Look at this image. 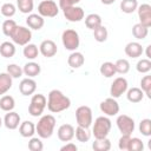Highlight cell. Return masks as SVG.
Listing matches in <instances>:
<instances>
[{
    "label": "cell",
    "mask_w": 151,
    "mask_h": 151,
    "mask_svg": "<svg viewBox=\"0 0 151 151\" xmlns=\"http://www.w3.org/2000/svg\"><path fill=\"white\" fill-rule=\"evenodd\" d=\"M112 123L107 116H100L98 117L92 126V133L94 138H106L111 131Z\"/></svg>",
    "instance_id": "cell-3"
},
{
    "label": "cell",
    "mask_w": 151,
    "mask_h": 151,
    "mask_svg": "<svg viewBox=\"0 0 151 151\" xmlns=\"http://www.w3.org/2000/svg\"><path fill=\"white\" fill-rule=\"evenodd\" d=\"M1 14L4 15V17H6V18H12L14 14H15V12H17V6L15 5H13L12 2H6V4H4L2 6H1Z\"/></svg>",
    "instance_id": "cell-39"
},
{
    "label": "cell",
    "mask_w": 151,
    "mask_h": 151,
    "mask_svg": "<svg viewBox=\"0 0 151 151\" xmlns=\"http://www.w3.org/2000/svg\"><path fill=\"white\" fill-rule=\"evenodd\" d=\"M15 106V100L12 96H8V94H5L0 98V109L5 112H8V111H13Z\"/></svg>",
    "instance_id": "cell-30"
},
{
    "label": "cell",
    "mask_w": 151,
    "mask_h": 151,
    "mask_svg": "<svg viewBox=\"0 0 151 151\" xmlns=\"http://www.w3.org/2000/svg\"><path fill=\"white\" fill-rule=\"evenodd\" d=\"M116 72L119 74H126L130 71V63L127 59H118L114 63Z\"/></svg>",
    "instance_id": "cell-36"
},
{
    "label": "cell",
    "mask_w": 151,
    "mask_h": 151,
    "mask_svg": "<svg viewBox=\"0 0 151 151\" xmlns=\"http://www.w3.org/2000/svg\"><path fill=\"white\" fill-rule=\"evenodd\" d=\"M26 24L31 29H35L39 31L42 28V26L45 25V20L40 14H35V13H29L28 17L26 18Z\"/></svg>",
    "instance_id": "cell-19"
},
{
    "label": "cell",
    "mask_w": 151,
    "mask_h": 151,
    "mask_svg": "<svg viewBox=\"0 0 151 151\" xmlns=\"http://www.w3.org/2000/svg\"><path fill=\"white\" fill-rule=\"evenodd\" d=\"M22 72L25 76H27L28 78H34L37 76H39V73L41 72V67L38 63L35 61H28L22 67Z\"/></svg>",
    "instance_id": "cell-21"
},
{
    "label": "cell",
    "mask_w": 151,
    "mask_h": 151,
    "mask_svg": "<svg viewBox=\"0 0 151 151\" xmlns=\"http://www.w3.org/2000/svg\"><path fill=\"white\" fill-rule=\"evenodd\" d=\"M85 25H86L87 28L93 31L94 28H97L100 25H103L101 24V17L99 14H97V13H91L85 18Z\"/></svg>",
    "instance_id": "cell-26"
},
{
    "label": "cell",
    "mask_w": 151,
    "mask_h": 151,
    "mask_svg": "<svg viewBox=\"0 0 151 151\" xmlns=\"http://www.w3.org/2000/svg\"><path fill=\"white\" fill-rule=\"evenodd\" d=\"M139 22L146 27L151 26V5L149 4H142L137 7Z\"/></svg>",
    "instance_id": "cell-13"
},
{
    "label": "cell",
    "mask_w": 151,
    "mask_h": 151,
    "mask_svg": "<svg viewBox=\"0 0 151 151\" xmlns=\"http://www.w3.org/2000/svg\"><path fill=\"white\" fill-rule=\"evenodd\" d=\"M37 90V83L32 78H25L19 84V91L22 96H31Z\"/></svg>",
    "instance_id": "cell-16"
},
{
    "label": "cell",
    "mask_w": 151,
    "mask_h": 151,
    "mask_svg": "<svg viewBox=\"0 0 151 151\" xmlns=\"http://www.w3.org/2000/svg\"><path fill=\"white\" fill-rule=\"evenodd\" d=\"M0 54L4 58H12L15 54V45L11 41H4L0 44Z\"/></svg>",
    "instance_id": "cell-27"
},
{
    "label": "cell",
    "mask_w": 151,
    "mask_h": 151,
    "mask_svg": "<svg viewBox=\"0 0 151 151\" xmlns=\"http://www.w3.org/2000/svg\"><path fill=\"white\" fill-rule=\"evenodd\" d=\"M130 138H131V134H122V137L118 140V147L123 151H127Z\"/></svg>",
    "instance_id": "cell-45"
},
{
    "label": "cell",
    "mask_w": 151,
    "mask_h": 151,
    "mask_svg": "<svg viewBox=\"0 0 151 151\" xmlns=\"http://www.w3.org/2000/svg\"><path fill=\"white\" fill-rule=\"evenodd\" d=\"M2 124H4V122H2V119H1V117H0V127H1Z\"/></svg>",
    "instance_id": "cell-50"
},
{
    "label": "cell",
    "mask_w": 151,
    "mask_h": 151,
    "mask_svg": "<svg viewBox=\"0 0 151 151\" xmlns=\"http://www.w3.org/2000/svg\"><path fill=\"white\" fill-rule=\"evenodd\" d=\"M124 52H125V54H126L127 57L134 59V58H139V57L143 54L144 50H143V46H142L139 42H137V41H131V42L126 44V46H125V48H124Z\"/></svg>",
    "instance_id": "cell-18"
},
{
    "label": "cell",
    "mask_w": 151,
    "mask_h": 151,
    "mask_svg": "<svg viewBox=\"0 0 151 151\" xmlns=\"http://www.w3.org/2000/svg\"><path fill=\"white\" fill-rule=\"evenodd\" d=\"M54 127H55V118L52 114H45L37 123L35 133H38V137H40L41 139H47L53 134Z\"/></svg>",
    "instance_id": "cell-2"
},
{
    "label": "cell",
    "mask_w": 151,
    "mask_h": 151,
    "mask_svg": "<svg viewBox=\"0 0 151 151\" xmlns=\"http://www.w3.org/2000/svg\"><path fill=\"white\" fill-rule=\"evenodd\" d=\"M77 150H78L77 145L73 144V143H71V142L66 143L65 145H63V146L60 147V151H77Z\"/></svg>",
    "instance_id": "cell-47"
},
{
    "label": "cell",
    "mask_w": 151,
    "mask_h": 151,
    "mask_svg": "<svg viewBox=\"0 0 151 151\" xmlns=\"http://www.w3.org/2000/svg\"><path fill=\"white\" fill-rule=\"evenodd\" d=\"M46 105H47V98L44 94L41 93L33 94L31 98V103L28 105V113L32 117H39L42 114L44 110L46 109Z\"/></svg>",
    "instance_id": "cell-4"
},
{
    "label": "cell",
    "mask_w": 151,
    "mask_h": 151,
    "mask_svg": "<svg viewBox=\"0 0 151 151\" xmlns=\"http://www.w3.org/2000/svg\"><path fill=\"white\" fill-rule=\"evenodd\" d=\"M28 149L31 151H42L44 144L41 142V138L40 137H31V139L28 142Z\"/></svg>",
    "instance_id": "cell-43"
},
{
    "label": "cell",
    "mask_w": 151,
    "mask_h": 151,
    "mask_svg": "<svg viewBox=\"0 0 151 151\" xmlns=\"http://www.w3.org/2000/svg\"><path fill=\"white\" fill-rule=\"evenodd\" d=\"M11 38H12L14 44L20 45V46H25L32 39V31H31V28H27L25 26L17 25V27H15L14 32L12 33Z\"/></svg>",
    "instance_id": "cell-7"
},
{
    "label": "cell",
    "mask_w": 151,
    "mask_h": 151,
    "mask_svg": "<svg viewBox=\"0 0 151 151\" xmlns=\"http://www.w3.org/2000/svg\"><path fill=\"white\" fill-rule=\"evenodd\" d=\"M12 83L13 78L7 72L0 73V94H5L6 92H8L12 87Z\"/></svg>",
    "instance_id": "cell-24"
},
{
    "label": "cell",
    "mask_w": 151,
    "mask_h": 151,
    "mask_svg": "<svg viewBox=\"0 0 151 151\" xmlns=\"http://www.w3.org/2000/svg\"><path fill=\"white\" fill-rule=\"evenodd\" d=\"M99 107H100V111H101L105 116H107V117L117 116V114L119 113V104H118L117 99H116V98H112V97L104 99V100L100 103Z\"/></svg>",
    "instance_id": "cell-11"
},
{
    "label": "cell",
    "mask_w": 151,
    "mask_h": 151,
    "mask_svg": "<svg viewBox=\"0 0 151 151\" xmlns=\"http://www.w3.org/2000/svg\"><path fill=\"white\" fill-rule=\"evenodd\" d=\"M137 7H138L137 0H122L120 1V9L123 13L131 14L134 11H137Z\"/></svg>",
    "instance_id": "cell-33"
},
{
    "label": "cell",
    "mask_w": 151,
    "mask_h": 151,
    "mask_svg": "<svg viewBox=\"0 0 151 151\" xmlns=\"http://www.w3.org/2000/svg\"><path fill=\"white\" fill-rule=\"evenodd\" d=\"M34 7V0H17V8L24 13L28 14L33 11Z\"/></svg>",
    "instance_id": "cell-34"
},
{
    "label": "cell",
    "mask_w": 151,
    "mask_h": 151,
    "mask_svg": "<svg viewBox=\"0 0 151 151\" xmlns=\"http://www.w3.org/2000/svg\"><path fill=\"white\" fill-rule=\"evenodd\" d=\"M84 63H85V57L83 55V53L78 51H73L67 58V64L71 68H79L84 65Z\"/></svg>",
    "instance_id": "cell-20"
},
{
    "label": "cell",
    "mask_w": 151,
    "mask_h": 151,
    "mask_svg": "<svg viewBox=\"0 0 151 151\" xmlns=\"http://www.w3.org/2000/svg\"><path fill=\"white\" fill-rule=\"evenodd\" d=\"M78 2H80V0H59V7L63 9L65 7H70V6H74Z\"/></svg>",
    "instance_id": "cell-46"
},
{
    "label": "cell",
    "mask_w": 151,
    "mask_h": 151,
    "mask_svg": "<svg viewBox=\"0 0 151 151\" xmlns=\"http://www.w3.org/2000/svg\"><path fill=\"white\" fill-rule=\"evenodd\" d=\"M143 149H144V144H143L142 139H139L137 137H131L130 138L127 151H142Z\"/></svg>",
    "instance_id": "cell-44"
},
{
    "label": "cell",
    "mask_w": 151,
    "mask_h": 151,
    "mask_svg": "<svg viewBox=\"0 0 151 151\" xmlns=\"http://www.w3.org/2000/svg\"><path fill=\"white\" fill-rule=\"evenodd\" d=\"M4 125L8 129V130H15L19 127L20 125V116L19 113L14 112V111H8L6 114H5V118H4Z\"/></svg>",
    "instance_id": "cell-17"
},
{
    "label": "cell",
    "mask_w": 151,
    "mask_h": 151,
    "mask_svg": "<svg viewBox=\"0 0 151 151\" xmlns=\"http://www.w3.org/2000/svg\"><path fill=\"white\" fill-rule=\"evenodd\" d=\"M139 132L145 137L151 136V119L145 118V119L140 120V123H139Z\"/></svg>",
    "instance_id": "cell-42"
},
{
    "label": "cell",
    "mask_w": 151,
    "mask_h": 151,
    "mask_svg": "<svg viewBox=\"0 0 151 151\" xmlns=\"http://www.w3.org/2000/svg\"><path fill=\"white\" fill-rule=\"evenodd\" d=\"M100 74L104 76L105 78H112L117 72H116V67H114V64L111 63V61H105L101 64L100 68Z\"/></svg>",
    "instance_id": "cell-31"
},
{
    "label": "cell",
    "mask_w": 151,
    "mask_h": 151,
    "mask_svg": "<svg viewBox=\"0 0 151 151\" xmlns=\"http://www.w3.org/2000/svg\"><path fill=\"white\" fill-rule=\"evenodd\" d=\"M117 127L118 130L122 132V134H132V132L134 131V120L133 118H131L127 114H120L117 117Z\"/></svg>",
    "instance_id": "cell-9"
},
{
    "label": "cell",
    "mask_w": 151,
    "mask_h": 151,
    "mask_svg": "<svg viewBox=\"0 0 151 151\" xmlns=\"http://www.w3.org/2000/svg\"><path fill=\"white\" fill-rule=\"evenodd\" d=\"M19 133L24 138L33 137V134L35 133V125H34V123L29 122V120H25V122L20 123V125H19Z\"/></svg>",
    "instance_id": "cell-22"
},
{
    "label": "cell",
    "mask_w": 151,
    "mask_h": 151,
    "mask_svg": "<svg viewBox=\"0 0 151 151\" xmlns=\"http://www.w3.org/2000/svg\"><path fill=\"white\" fill-rule=\"evenodd\" d=\"M101 1V4H104V5H112L116 0H100Z\"/></svg>",
    "instance_id": "cell-49"
},
{
    "label": "cell",
    "mask_w": 151,
    "mask_h": 151,
    "mask_svg": "<svg viewBox=\"0 0 151 151\" xmlns=\"http://www.w3.org/2000/svg\"><path fill=\"white\" fill-rule=\"evenodd\" d=\"M132 34H133V37H134L136 39L143 40V39H145V38L147 37V34H149V27L142 25L140 22L134 24L133 27H132Z\"/></svg>",
    "instance_id": "cell-28"
},
{
    "label": "cell",
    "mask_w": 151,
    "mask_h": 151,
    "mask_svg": "<svg viewBox=\"0 0 151 151\" xmlns=\"http://www.w3.org/2000/svg\"><path fill=\"white\" fill-rule=\"evenodd\" d=\"M74 137L77 138L78 142H80V143H86V142H88L90 138H91V132H90L88 129H86V127L77 126V129H74Z\"/></svg>",
    "instance_id": "cell-32"
},
{
    "label": "cell",
    "mask_w": 151,
    "mask_h": 151,
    "mask_svg": "<svg viewBox=\"0 0 151 151\" xmlns=\"http://www.w3.org/2000/svg\"><path fill=\"white\" fill-rule=\"evenodd\" d=\"M140 88L146 94L147 98H151V76H144L140 80Z\"/></svg>",
    "instance_id": "cell-38"
},
{
    "label": "cell",
    "mask_w": 151,
    "mask_h": 151,
    "mask_svg": "<svg viewBox=\"0 0 151 151\" xmlns=\"http://www.w3.org/2000/svg\"><path fill=\"white\" fill-rule=\"evenodd\" d=\"M15 27H17V22L13 19H7V20H5L2 22V32H4V34L6 37L11 38V35L14 32Z\"/></svg>",
    "instance_id": "cell-37"
},
{
    "label": "cell",
    "mask_w": 151,
    "mask_h": 151,
    "mask_svg": "<svg viewBox=\"0 0 151 151\" xmlns=\"http://www.w3.org/2000/svg\"><path fill=\"white\" fill-rule=\"evenodd\" d=\"M92 149L94 151H109L111 149V142L106 138H94V142L92 143Z\"/></svg>",
    "instance_id": "cell-25"
},
{
    "label": "cell",
    "mask_w": 151,
    "mask_h": 151,
    "mask_svg": "<svg viewBox=\"0 0 151 151\" xmlns=\"http://www.w3.org/2000/svg\"><path fill=\"white\" fill-rule=\"evenodd\" d=\"M107 35H109L107 28H106L105 26H103V25H100L99 27H97V28L93 29V38H94V40L98 41V42H104V41H106Z\"/></svg>",
    "instance_id": "cell-35"
},
{
    "label": "cell",
    "mask_w": 151,
    "mask_h": 151,
    "mask_svg": "<svg viewBox=\"0 0 151 151\" xmlns=\"http://www.w3.org/2000/svg\"><path fill=\"white\" fill-rule=\"evenodd\" d=\"M136 68L139 73H147L151 71V60L147 59V58H144V59H140L138 60L137 65H136Z\"/></svg>",
    "instance_id": "cell-40"
},
{
    "label": "cell",
    "mask_w": 151,
    "mask_h": 151,
    "mask_svg": "<svg viewBox=\"0 0 151 151\" xmlns=\"http://www.w3.org/2000/svg\"><path fill=\"white\" fill-rule=\"evenodd\" d=\"M61 41H63V45L64 47L67 50V51H77V48L79 47V44H80V38H79V34L76 29H72V28H68V29H65L61 34Z\"/></svg>",
    "instance_id": "cell-5"
},
{
    "label": "cell",
    "mask_w": 151,
    "mask_h": 151,
    "mask_svg": "<svg viewBox=\"0 0 151 151\" xmlns=\"http://www.w3.org/2000/svg\"><path fill=\"white\" fill-rule=\"evenodd\" d=\"M129 88V83L124 77H118L113 80L110 87V94L112 98H119L122 97Z\"/></svg>",
    "instance_id": "cell-10"
},
{
    "label": "cell",
    "mask_w": 151,
    "mask_h": 151,
    "mask_svg": "<svg viewBox=\"0 0 151 151\" xmlns=\"http://www.w3.org/2000/svg\"><path fill=\"white\" fill-rule=\"evenodd\" d=\"M57 134L61 142H71L74 138V127L71 124H63L59 126Z\"/></svg>",
    "instance_id": "cell-15"
},
{
    "label": "cell",
    "mask_w": 151,
    "mask_h": 151,
    "mask_svg": "<svg viewBox=\"0 0 151 151\" xmlns=\"http://www.w3.org/2000/svg\"><path fill=\"white\" fill-rule=\"evenodd\" d=\"M59 13V6L53 0H42L38 5V14L42 18H54Z\"/></svg>",
    "instance_id": "cell-8"
},
{
    "label": "cell",
    "mask_w": 151,
    "mask_h": 151,
    "mask_svg": "<svg viewBox=\"0 0 151 151\" xmlns=\"http://www.w3.org/2000/svg\"><path fill=\"white\" fill-rule=\"evenodd\" d=\"M76 120L78 126L86 127L88 129L92 123H93V117H92V110L90 106L81 105L76 110Z\"/></svg>",
    "instance_id": "cell-6"
},
{
    "label": "cell",
    "mask_w": 151,
    "mask_h": 151,
    "mask_svg": "<svg viewBox=\"0 0 151 151\" xmlns=\"http://www.w3.org/2000/svg\"><path fill=\"white\" fill-rule=\"evenodd\" d=\"M57 52H58V47H57V44L53 40L46 39V40L41 41V44L39 46V53H41L44 57L52 58L57 54Z\"/></svg>",
    "instance_id": "cell-14"
},
{
    "label": "cell",
    "mask_w": 151,
    "mask_h": 151,
    "mask_svg": "<svg viewBox=\"0 0 151 151\" xmlns=\"http://www.w3.org/2000/svg\"><path fill=\"white\" fill-rule=\"evenodd\" d=\"M13 79H17V78H20L22 76V68L17 65V64H8L7 65V71H6Z\"/></svg>",
    "instance_id": "cell-41"
},
{
    "label": "cell",
    "mask_w": 151,
    "mask_h": 151,
    "mask_svg": "<svg viewBox=\"0 0 151 151\" xmlns=\"http://www.w3.org/2000/svg\"><path fill=\"white\" fill-rule=\"evenodd\" d=\"M47 109L52 113H59L67 110L71 106V100L59 90L50 91L47 96Z\"/></svg>",
    "instance_id": "cell-1"
},
{
    "label": "cell",
    "mask_w": 151,
    "mask_h": 151,
    "mask_svg": "<svg viewBox=\"0 0 151 151\" xmlns=\"http://www.w3.org/2000/svg\"><path fill=\"white\" fill-rule=\"evenodd\" d=\"M63 13L64 17L70 21V22H79L84 19L85 13L84 9L79 6H70V7H65L63 8Z\"/></svg>",
    "instance_id": "cell-12"
},
{
    "label": "cell",
    "mask_w": 151,
    "mask_h": 151,
    "mask_svg": "<svg viewBox=\"0 0 151 151\" xmlns=\"http://www.w3.org/2000/svg\"><path fill=\"white\" fill-rule=\"evenodd\" d=\"M125 93H126V98H127V100L130 103H139L144 98V92L139 87L127 88V91Z\"/></svg>",
    "instance_id": "cell-23"
},
{
    "label": "cell",
    "mask_w": 151,
    "mask_h": 151,
    "mask_svg": "<svg viewBox=\"0 0 151 151\" xmlns=\"http://www.w3.org/2000/svg\"><path fill=\"white\" fill-rule=\"evenodd\" d=\"M22 54L26 59L28 60H34L35 58H38V54H39V48L37 45L34 44H27L25 45L24 50H22Z\"/></svg>",
    "instance_id": "cell-29"
},
{
    "label": "cell",
    "mask_w": 151,
    "mask_h": 151,
    "mask_svg": "<svg viewBox=\"0 0 151 151\" xmlns=\"http://www.w3.org/2000/svg\"><path fill=\"white\" fill-rule=\"evenodd\" d=\"M150 50H151V45L146 46V58H147V59H151V53H150Z\"/></svg>",
    "instance_id": "cell-48"
}]
</instances>
